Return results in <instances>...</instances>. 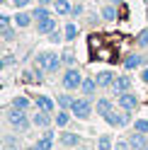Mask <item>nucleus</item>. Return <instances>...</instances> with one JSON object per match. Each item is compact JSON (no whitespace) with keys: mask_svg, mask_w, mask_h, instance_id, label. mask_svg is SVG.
Returning <instances> with one entry per match:
<instances>
[{"mask_svg":"<svg viewBox=\"0 0 148 150\" xmlns=\"http://www.w3.org/2000/svg\"><path fill=\"white\" fill-rule=\"evenodd\" d=\"M27 150H39V148H36V145H32V148H27Z\"/></svg>","mask_w":148,"mask_h":150,"instance_id":"42","label":"nucleus"},{"mask_svg":"<svg viewBox=\"0 0 148 150\" xmlns=\"http://www.w3.org/2000/svg\"><path fill=\"white\" fill-rule=\"evenodd\" d=\"M73 150H90V148H85V145H78V148H73Z\"/></svg>","mask_w":148,"mask_h":150,"instance_id":"41","label":"nucleus"},{"mask_svg":"<svg viewBox=\"0 0 148 150\" xmlns=\"http://www.w3.org/2000/svg\"><path fill=\"white\" fill-rule=\"evenodd\" d=\"M75 3H83V0H75Z\"/></svg>","mask_w":148,"mask_h":150,"instance_id":"45","label":"nucleus"},{"mask_svg":"<svg viewBox=\"0 0 148 150\" xmlns=\"http://www.w3.org/2000/svg\"><path fill=\"white\" fill-rule=\"evenodd\" d=\"M114 150H131V145H129V140H117Z\"/></svg>","mask_w":148,"mask_h":150,"instance_id":"35","label":"nucleus"},{"mask_svg":"<svg viewBox=\"0 0 148 150\" xmlns=\"http://www.w3.org/2000/svg\"><path fill=\"white\" fill-rule=\"evenodd\" d=\"M131 85H134V82H131V78H129V75H117L109 90H112V95H117V97H119V95H124V92L131 90Z\"/></svg>","mask_w":148,"mask_h":150,"instance_id":"6","label":"nucleus"},{"mask_svg":"<svg viewBox=\"0 0 148 150\" xmlns=\"http://www.w3.org/2000/svg\"><path fill=\"white\" fill-rule=\"evenodd\" d=\"M138 104H141V102H138V95H134L131 90L117 97V107H119V109H126V111H136V109H138Z\"/></svg>","mask_w":148,"mask_h":150,"instance_id":"5","label":"nucleus"},{"mask_svg":"<svg viewBox=\"0 0 148 150\" xmlns=\"http://www.w3.org/2000/svg\"><path fill=\"white\" fill-rule=\"evenodd\" d=\"M134 131L148 136V119H136V121H134Z\"/></svg>","mask_w":148,"mask_h":150,"instance_id":"30","label":"nucleus"},{"mask_svg":"<svg viewBox=\"0 0 148 150\" xmlns=\"http://www.w3.org/2000/svg\"><path fill=\"white\" fill-rule=\"evenodd\" d=\"M49 58H51V53H49V51H41V53H36V56H34V68H41V70L46 73Z\"/></svg>","mask_w":148,"mask_h":150,"instance_id":"25","label":"nucleus"},{"mask_svg":"<svg viewBox=\"0 0 148 150\" xmlns=\"http://www.w3.org/2000/svg\"><path fill=\"white\" fill-rule=\"evenodd\" d=\"M129 145H131V150H143L148 145V136L146 133H138V131H134V133H129Z\"/></svg>","mask_w":148,"mask_h":150,"instance_id":"12","label":"nucleus"},{"mask_svg":"<svg viewBox=\"0 0 148 150\" xmlns=\"http://www.w3.org/2000/svg\"><path fill=\"white\" fill-rule=\"evenodd\" d=\"M32 126L34 128H51L53 126V116L49 111H39L36 109V114H32Z\"/></svg>","mask_w":148,"mask_h":150,"instance_id":"9","label":"nucleus"},{"mask_svg":"<svg viewBox=\"0 0 148 150\" xmlns=\"http://www.w3.org/2000/svg\"><path fill=\"white\" fill-rule=\"evenodd\" d=\"M10 24V15H0V27H7Z\"/></svg>","mask_w":148,"mask_h":150,"instance_id":"38","label":"nucleus"},{"mask_svg":"<svg viewBox=\"0 0 148 150\" xmlns=\"http://www.w3.org/2000/svg\"><path fill=\"white\" fill-rule=\"evenodd\" d=\"M15 29H17V27H10V24H7L5 29H3V39H5V41H12V39H15Z\"/></svg>","mask_w":148,"mask_h":150,"instance_id":"33","label":"nucleus"},{"mask_svg":"<svg viewBox=\"0 0 148 150\" xmlns=\"http://www.w3.org/2000/svg\"><path fill=\"white\" fill-rule=\"evenodd\" d=\"M7 124H10L15 131H20V133H24L27 128L32 126V116L27 114V111H22V109H10L7 111Z\"/></svg>","mask_w":148,"mask_h":150,"instance_id":"3","label":"nucleus"},{"mask_svg":"<svg viewBox=\"0 0 148 150\" xmlns=\"http://www.w3.org/2000/svg\"><path fill=\"white\" fill-rule=\"evenodd\" d=\"M51 7H53V12H56L58 17H68L70 10H73V3H70V0H56Z\"/></svg>","mask_w":148,"mask_h":150,"instance_id":"17","label":"nucleus"},{"mask_svg":"<svg viewBox=\"0 0 148 150\" xmlns=\"http://www.w3.org/2000/svg\"><path fill=\"white\" fill-rule=\"evenodd\" d=\"M114 78H117V75H114L112 70H100V73L95 75V80H97V85H100V87H112Z\"/></svg>","mask_w":148,"mask_h":150,"instance_id":"19","label":"nucleus"},{"mask_svg":"<svg viewBox=\"0 0 148 150\" xmlns=\"http://www.w3.org/2000/svg\"><path fill=\"white\" fill-rule=\"evenodd\" d=\"M58 143L63 148H78L80 145V133H73V131H63L58 136Z\"/></svg>","mask_w":148,"mask_h":150,"instance_id":"11","label":"nucleus"},{"mask_svg":"<svg viewBox=\"0 0 148 150\" xmlns=\"http://www.w3.org/2000/svg\"><path fill=\"white\" fill-rule=\"evenodd\" d=\"M102 119H105L112 128H124V126L131 124V111H126V109H119V111H117V109H112V111H107Z\"/></svg>","mask_w":148,"mask_h":150,"instance_id":"4","label":"nucleus"},{"mask_svg":"<svg viewBox=\"0 0 148 150\" xmlns=\"http://www.w3.org/2000/svg\"><path fill=\"white\" fill-rule=\"evenodd\" d=\"M29 3H32V0H12V5L17 7V10H24V7L29 5Z\"/></svg>","mask_w":148,"mask_h":150,"instance_id":"36","label":"nucleus"},{"mask_svg":"<svg viewBox=\"0 0 148 150\" xmlns=\"http://www.w3.org/2000/svg\"><path fill=\"white\" fill-rule=\"evenodd\" d=\"M141 82H146V85H148V65H143V68H141Z\"/></svg>","mask_w":148,"mask_h":150,"instance_id":"37","label":"nucleus"},{"mask_svg":"<svg viewBox=\"0 0 148 150\" xmlns=\"http://www.w3.org/2000/svg\"><path fill=\"white\" fill-rule=\"evenodd\" d=\"M63 65H66V63H63V58H61V56L51 53V58H49V65H46V73H49V75H53V73H58V70L63 68Z\"/></svg>","mask_w":148,"mask_h":150,"instance_id":"21","label":"nucleus"},{"mask_svg":"<svg viewBox=\"0 0 148 150\" xmlns=\"http://www.w3.org/2000/svg\"><path fill=\"white\" fill-rule=\"evenodd\" d=\"M83 80H85V75L80 73L78 65H68V68L63 70V75H61V85L68 92H78L80 85H83Z\"/></svg>","mask_w":148,"mask_h":150,"instance_id":"1","label":"nucleus"},{"mask_svg":"<svg viewBox=\"0 0 148 150\" xmlns=\"http://www.w3.org/2000/svg\"><path fill=\"white\" fill-rule=\"evenodd\" d=\"M39 150H53V131L51 128H44V136L34 143Z\"/></svg>","mask_w":148,"mask_h":150,"instance_id":"16","label":"nucleus"},{"mask_svg":"<svg viewBox=\"0 0 148 150\" xmlns=\"http://www.w3.org/2000/svg\"><path fill=\"white\" fill-rule=\"evenodd\" d=\"M92 111H95V104H92L90 97H75V102L70 107L73 119H80V121H88L92 116Z\"/></svg>","mask_w":148,"mask_h":150,"instance_id":"2","label":"nucleus"},{"mask_svg":"<svg viewBox=\"0 0 148 150\" xmlns=\"http://www.w3.org/2000/svg\"><path fill=\"white\" fill-rule=\"evenodd\" d=\"M12 107H15V109H22V111H29L32 99L24 97V95H17V97H12Z\"/></svg>","mask_w":148,"mask_h":150,"instance_id":"23","label":"nucleus"},{"mask_svg":"<svg viewBox=\"0 0 148 150\" xmlns=\"http://www.w3.org/2000/svg\"><path fill=\"white\" fill-rule=\"evenodd\" d=\"M73 102H75V97H73V95H68V90L63 92V95H58V97H56L58 109H70V107H73Z\"/></svg>","mask_w":148,"mask_h":150,"instance_id":"24","label":"nucleus"},{"mask_svg":"<svg viewBox=\"0 0 148 150\" xmlns=\"http://www.w3.org/2000/svg\"><path fill=\"white\" fill-rule=\"evenodd\" d=\"M83 15H85V7H83V3H73L70 17H83Z\"/></svg>","mask_w":148,"mask_h":150,"instance_id":"32","label":"nucleus"},{"mask_svg":"<svg viewBox=\"0 0 148 150\" xmlns=\"http://www.w3.org/2000/svg\"><path fill=\"white\" fill-rule=\"evenodd\" d=\"M63 36H66V41H75L78 39V24L75 22H68L63 27Z\"/></svg>","mask_w":148,"mask_h":150,"instance_id":"27","label":"nucleus"},{"mask_svg":"<svg viewBox=\"0 0 148 150\" xmlns=\"http://www.w3.org/2000/svg\"><path fill=\"white\" fill-rule=\"evenodd\" d=\"M97 90H100L97 80H95V78H85V80H83V85H80V90H78V92H80L83 97H90V99H95Z\"/></svg>","mask_w":148,"mask_h":150,"instance_id":"10","label":"nucleus"},{"mask_svg":"<svg viewBox=\"0 0 148 150\" xmlns=\"http://www.w3.org/2000/svg\"><path fill=\"white\" fill-rule=\"evenodd\" d=\"M3 3H7V0H0V5H3Z\"/></svg>","mask_w":148,"mask_h":150,"instance_id":"44","label":"nucleus"},{"mask_svg":"<svg viewBox=\"0 0 148 150\" xmlns=\"http://www.w3.org/2000/svg\"><path fill=\"white\" fill-rule=\"evenodd\" d=\"M136 46L138 49H148V27H143V29L136 34Z\"/></svg>","mask_w":148,"mask_h":150,"instance_id":"29","label":"nucleus"},{"mask_svg":"<svg viewBox=\"0 0 148 150\" xmlns=\"http://www.w3.org/2000/svg\"><path fill=\"white\" fill-rule=\"evenodd\" d=\"M112 109H114V104H112V102H109L107 97H100V99L95 102V111H97L100 116H105L107 111H112Z\"/></svg>","mask_w":148,"mask_h":150,"instance_id":"22","label":"nucleus"},{"mask_svg":"<svg viewBox=\"0 0 148 150\" xmlns=\"http://www.w3.org/2000/svg\"><path fill=\"white\" fill-rule=\"evenodd\" d=\"M5 65H7V61L3 58V56H0V70H3V68H5Z\"/></svg>","mask_w":148,"mask_h":150,"instance_id":"40","label":"nucleus"},{"mask_svg":"<svg viewBox=\"0 0 148 150\" xmlns=\"http://www.w3.org/2000/svg\"><path fill=\"white\" fill-rule=\"evenodd\" d=\"M70 119H73L70 109H58V114H53V126L56 128H66L70 124Z\"/></svg>","mask_w":148,"mask_h":150,"instance_id":"15","label":"nucleus"},{"mask_svg":"<svg viewBox=\"0 0 148 150\" xmlns=\"http://www.w3.org/2000/svg\"><path fill=\"white\" fill-rule=\"evenodd\" d=\"M3 29H5V27H0V39H3Z\"/></svg>","mask_w":148,"mask_h":150,"instance_id":"43","label":"nucleus"},{"mask_svg":"<svg viewBox=\"0 0 148 150\" xmlns=\"http://www.w3.org/2000/svg\"><path fill=\"white\" fill-rule=\"evenodd\" d=\"M53 3H56V0H39V5H49V7H51Z\"/></svg>","mask_w":148,"mask_h":150,"instance_id":"39","label":"nucleus"},{"mask_svg":"<svg viewBox=\"0 0 148 150\" xmlns=\"http://www.w3.org/2000/svg\"><path fill=\"white\" fill-rule=\"evenodd\" d=\"M143 150H148V145H146V148H143Z\"/></svg>","mask_w":148,"mask_h":150,"instance_id":"46","label":"nucleus"},{"mask_svg":"<svg viewBox=\"0 0 148 150\" xmlns=\"http://www.w3.org/2000/svg\"><path fill=\"white\" fill-rule=\"evenodd\" d=\"M100 17H102L105 22H117V17H119V10H117V5H114V3L105 5L102 10H100Z\"/></svg>","mask_w":148,"mask_h":150,"instance_id":"18","label":"nucleus"},{"mask_svg":"<svg viewBox=\"0 0 148 150\" xmlns=\"http://www.w3.org/2000/svg\"><path fill=\"white\" fill-rule=\"evenodd\" d=\"M32 17H34V22L46 20V17H53V7H49V5H36L34 10H32Z\"/></svg>","mask_w":148,"mask_h":150,"instance_id":"20","label":"nucleus"},{"mask_svg":"<svg viewBox=\"0 0 148 150\" xmlns=\"http://www.w3.org/2000/svg\"><path fill=\"white\" fill-rule=\"evenodd\" d=\"M97 150H114V140H112V136H107V133H102L97 138Z\"/></svg>","mask_w":148,"mask_h":150,"instance_id":"28","label":"nucleus"},{"mask_svg":"<svg viewBox=\"0 0 148 150\" xmlns=\"http://www.w3.org/2000/svg\"><path fill=\"white\" fill-rule=\"evenodd\" d=\"M34 109H39V111H49V114H56V99H51V97H46V95H39L34 99Z\"/></svg>","mask_w":148,"mask_h":150,"instance_id":"8","label":"nucleus"},{"mask_svg":"<svg viewBox=\"0 0 148 150\" xmlns=\"http://www.w3.org/2000/svg\"><path fill=\"white\" fill-rule=\"evenodd\" d=\"M46 39H49L51 44H61L63 39H66V36H63V32H58V29H53V32H51L49 36H46Z\"/></svg>","mask_w":148,"mask_h":150,"instance_id":"31","label":"nucleus"},{"mask_svg":"<svg viewBox=\"0 0 148 150\" xmlns=\"http://www.w3.org/2000/svg\"><path fill=\"white\" fill-rule=\"evenodd\" d=\"M41 68H34V70H24L22 73V80L24 82H41Z\"/></svg>","mask_w":148,"mask_h":150,"instance_id":"26","label":"nucleus"},{"mask_svg":"<svg viewBox=\"0 0 148 150\" xmlns=\"http://www.w3.org/2000/svg\"><path fill=\"white\" fill-rule=\"evenodd\" d=\"M61 58H63V63H66V68H68V65H75V53H73V51H66Z\"/></svg>","mask_w":148,"mask_h":150,"instance_id":"34","label":"nucleus"},{"mask_svg":"<svg viewBox=\"0 0 148 150\" xmlns=\"http://www.w3.org/2000/svg\"><path fill=\"white\" fill-rule=\"evenodd\" d=\"M122 65H124L126 70H141L143 65H146V56L143 53H129V56H124Z\"/></svg>","mask_w":148,"mask_h":150,"instance_id":"7","label":"nucleus"},{"mask_svg":"<svg viewBox=\"0 0 148 150\" xmlns=\"http://www.w3.org/2000/svg\"><path fill=\"white\" fill-rule=\"evenodd\" d=\"M34 24H36V32H39L41 36H49L53 29H56V17H46V20H39Z\"/></svg>","mask_w":148,"mask_h":150,"instance_id":"14","label":"nucleus"},{"mask_svg":"<svg viewBox=\"0 0 148 150\" xmlns=\"http://www.w3.org/2000/svg\"><path fill=\"white\" fill-rule=\"evenodd\" d=\"M32 22H34L32 12H24V10H20V12L12 17V24L17 27V29H27V27H32Z\"/></svg>","mask_w":148,"mask_h":150,"instance_id":"13","label":"nucleus"}]
</instances>
